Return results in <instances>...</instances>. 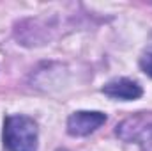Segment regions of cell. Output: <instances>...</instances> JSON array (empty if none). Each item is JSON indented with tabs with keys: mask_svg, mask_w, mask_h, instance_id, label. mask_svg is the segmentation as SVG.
I'll return each mask as SVG.
<instances>
[{
	"mask_svg": "<svg viewBox=\"0 0 152 151\" xmlns=\"http://www.w3.org/2000/svg\"><path fill=\"white\" fill-rule=\"evenodd\" d=\"M106 123V114L97 110H78L67 117V133L73 137H85Z\"/></svg>",
	"mask_w": 152,
	"mask_h": 151,
	"instance_id": "3",
	"label": "cell"
},
{
	"mask_svg": "<svg viewBox=\"0 0 152 151\" xmlns=\"http://www.w3.org/2000/svg\"><path fill=\"white\" fill-rule=\"evenodd\" d=\"M103 93L113 100H138L143 94L142 85H138L134 80L129 78H115L112 82H108L106 85H103Z\"/></svg>",
	"mask_w": 152,
	"mask_h": 151,
	"instance_id": "4",
	"label": "cell"
},
{
	"mask_svg": "<svg viewBox=\"0 0 152 151\" xmlns=\"http://www.w3.org/2000/svg\"><path fill=\"white\" fill-rule=\"evenodd\" d=\"M2 137L7 151H37V123L23 114L7 115Z\"/></svg>",
	"mask_w": 152,
	"mask_h": 151,
	"instance_id": "1",
	"label": "cell"
},
{
	"mask_svg": "<svg viewBox=\"0 0 152 151\" xmlns=\"http://www.w3.org/2000/svg\"><path fill=\"white\" fill-rule=\"evenodd\" d=\"M140 68L145 75L152 76V52L151 53H145L142 59H140Z\"/></svg>",
	"mask_w": 152,
	"mask_h": 151,
	"instance_id": "5",
	"label": "cell"
},
{
	"mask_svg": "<svg viewBox=\"0 0 152 151\" xmlns=\"http://www.w3.org/2000/svg\"><path fill=\"white\" fill-rule=\"evenodd\" d=\"M117 135L126 142H136L142 151H152V114H138L117 126Z\"/></svg>",
	"mask_w": 152,
	"mask_h": 151,
	"instance_id": "2",
	"label": "cell"
}]
</instances>
